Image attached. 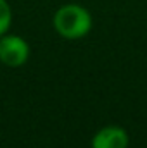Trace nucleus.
I'll list each match as a JSON object with an SVG mask.
<instances>
[{"label": "nucleus", "instance_id": "nucleus-1", "mask_svg": "<svg viewBox=\"0 0 147 148\" xmlns=\"http://www.w3.org/2000/svg\"><path fill=\"white\" fill-rule=\"evenodd\" d=\"M52 24L59 36L66 40H80L90 33L94 21H92V14L83 5L66 3L55 10Z\"/></svg>", "mask_w": 147, "mask_h": 148}, {"label": "nucleus", "instance_id": "nucleus-2", "mask_svg": "<svg viewBox=\"0 0 147 148\" xmlns=\"http://www.w3.org/2000/svg\"><path fill=\"white\" fill-rule=\"evenodd\" d=\"M30 43L19 35L0 36V62L7 67H21L30 59Z\"/></svg>", "mask_w": 147, "mask_h": 148}, {"label": "nucleus", "instance_id": "nucleus-3", "mask_svg": "<svg viewBox=\"0 0 147 148\" xmlns=\"http://www.w3.org/2000/svg\"><path fill=\"white\" fill-rule=\"evenodd\" d=\"M130 145V136L125 127L111 124L101 127L94 138H92V148H128Z\"/></svg>", "mask_w": 147, "mask_h": 148}, {"label": "nucleus", "instance_id": "nucleus-4", "mask_svg": "<svg viewBox=\"0 0 147 148\" xmlns=\"http://www.w3.org/2000/svg\"><path fill=\"white\" fill-rule=\"evenodd\" d=\"M12 9L9 5L7 0H0V36H3L5 33H9L10 26H12Z\"/></svg>", "mask_w": 147, "mask_h": 148}]
</instances>
